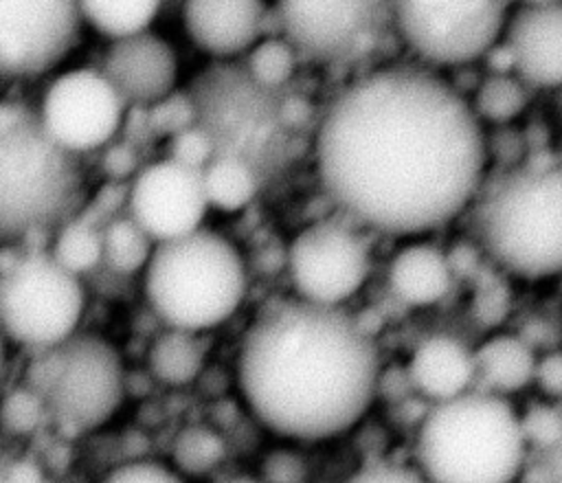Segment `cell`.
<instances>
[{"label": "cell", "instance_id": "1", "mask_svg": "<svg viewBox=\"0 0 562 483\" xmlns=\"http://www.w3.org/2000/svg\"><path fill=\"white\" fill-rule=\"evenodd\" d=\"M487 134L450 81L384 66L347 83L316 132L325 193L358 224L419 235L470 209L487 171Z\"/></svg>", "mask_w": 562, "mask_h": 483}, {"label": "cell", "instance_id": "2", "mask_svg": "<svg viewBox=\"0 0 562 483\" xmlns=\"http://www.w3.org/2000/svg\"><path fill=\"white\" fill-rule=\"evenodd\" d=\"M380 358L356 316L303 299L266 307L239 347L237 380L272 433L318 441L351 428L378 393Z\"/></svg>", "mask_w": 562, "mask_h": 483}, {"label": "cell", "instance_id": "3", "mask_svg": "<svg viewBox=\"0 0 562 483\" xmlns=\"http://www.w3.org/2000/svg\"><path fill=\"white\" fill-rule=\"evenodd\" d=\"M529 450L522 415L485 389L430 404L415 439L417 468L430 483H516Z\"/></svg>", "mask_w": 562, "mask_h": 483}, {"label": "cell", "instance_id": "4", "mask_svg": "<svg viewBox=\"0 0 562 483\" xmlns=\"http://www.w3.org/2000/svg\"><path fill=\"white\" fill-rule=\"evenodd\" d=\"M472 209L476 246L507 274L547 281L562 274V169L533 160L483 182Z\"/></svg>", "mask_w": 562, "mask_h": 483}, {"label": "cell", "instance_id": "5", "mask_svg": "<svg viewBox=\"0 0 562 483\" xmlns=\"http://www.w3.org/2000/svg\"><path fill=\"white\" fill-rule=\"evenodd\" d=\"M145 294L167 327L211 329L233 316L246 294L244 259L209 228L160 242L145 268Z\"/></svg>", "mask_w": 562, "mask_h": 483}, {"label": "cell", "instance_id": "6", "mask_svg": "<svg viewBox=\"0 0 562 483\" xmlns=\"http://www.w3.org/2000/svg\"><path fill=\"white\" fill-rule=\"evenodd\" d=\"M72 151L44 127L40 112L20 101L0 108V228L22 237L59 222L79 195Z\"/></svg>", "mask_w": 562, "mask_h": 483}, {"label": "cell", "instance_id": "7", "mask_svg": "<svg viewBox=\"0 0 562 483\" xmlns=\"http://www.w3.org/2000/svg\"><path fill=\"white\" fill-rule=\"evenodd\" d=\"M191 97L198 125L209 132L217 154L246 160L259 178L283 158L290 130L281 119L279 90L259 86L244 64L220 61L195 77Z\"/></svg>", "mask_w": 562, "mask_h": 483}, {"label": "cell", "instance_id": "8", "mask_svg": "<svg viewBox=\"0 0 562 483\" xmlns=\"http://www.w3.org/2000/svg\"><path fill=\"white\" fill-rule=\"evenodd\" d=\"M26 386L44 402L48 419L64 433L101 426L119 408L125 380L116 349L94 334H72L37 349Z\"/></svg>", "mask_w": 562, "mask_h": 483}, {"label": "cell", "instance_id": "9", "mask_svg": "<svg viewBox=\"0 0 562 483\" xmlns=\"http://www.w3.org/2000/svg\"><path fill=\"white\" fill-rule=\"evenodd\" d=\"M83 312L79 274L53 252L29 250L0 266V321L9 340L31 349L53 347L75 334Z\"/></svg>", "mask_w": 562, "mask_h": 483}, {"label": "cell", "instance_id": "10", "mask_svg": "<svg viewBox=\"0 0 562 483\" xmlns=\"http://www.w3.org/2000/svg\"><path fill=\"white\" fill-rule=\"evenodd\" d=\"M507 20V0H395L393 26L426 64L463 68L503 40Z\"/></svg>", "mask_w": 562, "mask_h": 483}, {"label": "cell", "instance_id": "11", "mask_svg": "<svg viewBox=\"0 0 562 483\" xmlns=\"http://www.w3.org/2000/svg\"><path fill=\"white\" fill-rule=\"evenodd\" d=\"M281 35L301 59L340 66L367 57L395 18V0H277Z\"/></svg>", "mask_w": 562, "mask_h": 483}, {"label": "cell", "instance_id": "12", "mask_svg": "<svg viewBox=\"0 0 562 483\" xmlns=\"http://www.w3.org/2000/svg\"><path fill=\"white\" fill-rule=\"evenodd\" d=\"M369 268L364 239L336 220L310 224L288 248V272L299 299L318 305H342L362 288Z\"/></svg>", "mask_w": 562, "mask_h": 483}, {"label": "cell", "instance_id": "13", "mask_svg": "<svg viewBox=\"0 0 562 483\" xmlns=\"http://www.w3.org/2000/svg\"><path fill=\"white\" fill-rule=\"evenodd\" d=\"M127 108L103 70L72 68L48 83L37 112L61 147L81 154L105 147L123 125Z\"/></svg>", "mask_w": 562, "mask_h": 483}, {"label": "cell", "instance_id": "14", "mask_svg": "<svg viewBox=\"0 0 562 483\" xmlns=\"http://www.w3.org/2000/svg\"><path fill=\"white\" fill-rule=\"evenodd\" d=\"M79 0H0V70L31 79L50 70L75 46Z\"/></svg>", "mask_w": 562, "mask_h": 483}, {"label": "cell", "instance_id": "15", "mask_svg": "<svg viewBox=\"0 0 562 483\" xmlns=\"http://www.w3.org/2000/svg\"><path fill=\"white\" fill-rule=\"evenodd\" d=\"M209 200L202 171L171 158L143 167L130 180V215L160 244L202 228Z\"/></svg>", "mask_w": 562, "mask_h": 483}, {"label": "cell", "instance_id": "16", "mask_svg": "<svg viewBox=\"0 0 562 483\" xmlns=\"http://www.w3.org/2000/svg\"><path fill=\"white\" fill-rule=\"evenodd\" d=\"M101 70L127 105L149 108L173 92L178 59L162 37L140 31L112 40Z\"/></svg>", "mask_w": 562, "mask_h": 483}, {"label": "cell", "instance_id": "17", "mask_svg": "<svg viewBox=\"0 0 562 483\" xmlns=\"http://www.w3.org/2000/svg\"><path fill=\"white\" fill-rule=\"evenodd\" d=\"M514 72L531 90H562V2L518 7L503 35Z\"/></svg>", "mask_w": 562, "mask_h": 483}, {"label": "cell", "instance_id": "18", "mask_svg": "<svg viewBox=\"0 0 562 483\" xmlns=\"http://www.w3.org/2000/svg\"><path fill=\"white\" fill-rule=\"evenodd\" d=\"M266 13L263 0H184L182 24L200 50L226 61L259 42Z\"/></svg>", "mask_w": 562, "mask_h": 483}, {"label": "cell", "instance_id": "19", "mask_svg": "<svg viewBox=\"0 0 562 483\" xmlns=\"http://www.w3.org/2000/svg\"><path fill=\"white\" fill-rule=\"evenodd\" d=\"M408 373L415 391L428 402H446L476 389V358L452 336H430L413 351Z\"/></svg>", "mask_w": 562, "mask_h": 483}, {"label": "cell", "instance_id": "20", "mask_svg": "<svg viewBox=\"0 0 562 483\" xmlns=\"http://www.w3.org/2000/svg\"><path fill=\"white\" fill-rule=\"evenodd\" d=\"M454 270L448 255L428 242H415L397 250L389 266L391 292L411 307L439 303L452 285Z\"/></svg>", "mask_w": 562, "mask_h": 483}, {"label": "cell", "instance_id": "21", "mask_svg": "<svg viewBox=\"0 0 562 483\" xmlns=\"http://www.w3.org/2000/svg\"><path fill=\"white\" fill-rule=\"evenodd\" d=\"M476 358V389L498 395H512L536 382L538 356L533 347L514 334H496L481 342L474 351Z\"/></svg>", "mask_w": 562, "mask_h": 483}, {"label": "cell", "instance_id": "22", "mask_svg": "<svg viewBox=\"0 0 562 483\" xmlns=\"http://www.w3.org/2000/svg\"><path fill=\"white\" fill-rule=\"evenodd\" d=\"M529 90L516 72H487L476 83L470 105L483 125L505 127L527 112Z\"/></svg>", "mask_w": 562, "mask_h": 483}, {"label": "cell", "instance_id": "23", "mask_svg": "<svg viewBox=\"0 0 562 483\" xmlns=\"http://www.w3.org/2000/svg\"><path fill=\"white\" fill-rule=\"evenodd\" d=\"M202 184L209 206L235 213L252 202L259 189V173L241 158L217 154L202 169Z\"/></svg>", "mask_w": 562, "mask_h": 483}, {"label": "cell", "instance_id": "24", "mask_svg": "<svg viewBox=\"0 0 562 483\" xmlns=\"http://www.w3.org/2000/svg\"><path fill=\"white\" fill-rule=\"evenodd\" d=\"M202 364L204 347L195 332L169 327L149 347V369L165 384L180 386L195 380Z\"/></svg>", "mask_w": 562, "mask_h": 483}, {"label": "cell", "instance_id": "25", "mask_svg": "<svg viewBox=\"0 0 562 483\" xmlns=\"http://www.w3.org/2000/svg\"><path fill=\"white\" fill-rule=\"evenodd\" d=\"M83 20L101 35L121 40L154 22L162 0H79Z\"/></svg>", "mask_w": 562, "mask_h": 483}, {"label": "cell", "instance_id": "26", "mask_svg": "<svg viewBox=\"0 0 562 483\" xmlns=\"http://www.w3.org/2000/svg\"><path fill=\"white\" fill-rule=\"evenodd\" d=\"M151 242L132 215H121L103 226V261L121 274H132L147 268L154 252Z\"/></svg>", "mask_w": 562, "mask_h": 483}, {"label": "cell", "instance_id": "27", "mask_svg": "<svg viewBox=\"0 0 562 483\" xmlns=\"http://www.w3.org/2000/svg\"><path fill=\"white\" fill-rule=\"evenodd\" d=\"M53 257L75 274H83L103 261V228L83 215L61 224L53 242Z\"/></svg>", "mask_w": 562, "mask_h": 483}, {"label": "cell", "instance_id": "28", "mask_svg": "<svg viewBox=\"0 0 562 483\" xmlns=\"http://www.w3.org/2000/svg\"><path fill=\"white\" fill-rule=\"evenodd\" d=\"M301 59L299 50L283 35L259 40L246 55L244 68L263 88L279 90L290 81Z\"/></svg>", "mask_w": 562, "mask_h": 483}, {"label": "cell", "instance_id": "29", "mask_svg": "<svg viewBox=\"0 0 562 483\" xmlns=\"http://www.w3.org/2000/svg\"><path fill=\"white\" fill-rule=\"evenodd\" d=\"M226 454L224 439L209 426H187L178 433L171 446L176 470L191 476H202L215 470Z\"/></svg>", "mask_w": 562, "mask_h": 483}, {"label": "cell", "instance_id": "30", "mask_svg": "<svg viewBox=\"0 0 562 483\" xmlns=\"http://www.w3.org/2000/svg\"><path fill=\"white\" fill-rule=\"evenodd\" d=\"M147 119L156 136H173L198 125V108L191 92H169L147 108Z\"/></svg>", "mask_w": 562, "mask_h": 483}, {"label": "cell", "instance_id": "31", "mask_svg": "<svg viewBox=\"0 0 562 483\" xmlns=\"http://www.w3.org/2000/svg\"><path fill=\"white\" fill-rule=\"evenodd\" d=\"M48 417V411L42 397L31 386H20L7 393L2 406V426L11 435L33 433L42 419Z\"/></svg>", "mask_w": 562, "mask_h": 483}, {"label": "cell", "instance_id": "32", "mask_svg": "<svg viewBox=\"0 0 562 483\" xmlns=\"http://www.w3.org/2000/svg\"><path fill=\"white\" fill-rule=\"evenodd\" d=\"M215 156H217L215 143L209 136V132L202 130L200 125L187 127L167 138V158L189 169L202 171Z\"/></svg>", "mask_w": 562, "mask_h": 483}, {"label": "cell", "instance_id": "33", "mask_svg": "<svg viewBox=\"0 0 562 483\" xmlns=\"http://www.w3.org/2000/svg\"><path fill=\"white\" fill-rule=\"evenodd\" d=\"M522 430L531 450H544L562 435V411L540 404L522 415Z\"/></svg>", "mask_w": 562, "mask_h": 483}, {"label": "cell", "instance_id": "34", "mask_svg": "<svg viewBox=\"0 0 562 483\" xmlns=\"http://www.w3.org/2000/svg\"><path fill=\"white\" fill-rule=\"evenodd\" d=\"M130 206V184L127 182H119V180H110L108 184H103L97 195L88 202V206L83 209V217L97 226H105L108 222L121 217V209Z\"/></svg>", "mask_w": 562, "mask_h": 483}, {"label": "cell", "instance_id": "35", "mask_svg": "<svg viewBox=\"0 0 562 483\" xmlns=\"http://www.w3.org/2000/svg\"><path fill=\"white\" fill-rule=\"evenodd\" d=\"M347 483H430L422 470L415 465H404L395 461H367L358 468Z\"/></svg>", "mask_w": 562, "mask_h": 483}, {"label": "cell", "instance_id": "36", "mask_svg": "<svg viewBox=\"0 0 562 483\" xmlns=\"http://www.w3.org/2000/svg\"><path fill=\"white\" fill-rule=\"evenodd\" d=\"M263 483H305L307 465L303 457L288 448H277L266 454L261 461V476Z\"/></svg>", "mask_w": 562, "mask_h": 483}, {"label": "cell", "instance_id": "37", "mask_svg": "<svg viewBox=\"0 0 562 483\" xmlns=\"http://www.w3.org/2000/svg\"><path fill=\"white\" fill-rule=\"evenodd\" d=\"M103 483H182L180 474L158 461H130L114 468Z\"/></svg>", "mask_w": 562, "mask_h": 483}, {"label": "cell", "instance_id": "38", "mask_svg": "<svg viewBox=\"0 0 562 483\" xmlns=\"http://www.w3.org/2000/svg\"><path fill=\"white\" fill-rule=\"evenodd\" d=\"M525 483H562V435L544 450L536 452V459L527 461L522 472Z\"/></svg>", "mask_w": 562, "mask_h": 483}, {"label": "cell", "instance_id": "39", "mask_svg": "<svg viewBox=\"0 0 562 483\" xmlns=\"http://www.w3.org/2000/svg\"><path fill=\"white\" fill-rule=\"evenodd\" d=\"M136 167H138V160L130 141L108 145L101 156V169L110 180L127 182L138 173Z\"/></svg>", "mask_w": 562, "mask_h": 483}, {"label": "cell", "instance_id": "40", "mask_svg": "<svg viewBox=\"0 0 562 483\" xmlns=\"http://www.w3.org/2000/svg\"><path fill=\"white\" fill-rule=\"evenodd\" d=\"M413 391H415V386H413L408 367H391L386 371V375L380 373V378H378V393L389 397L393 404H400L402 400L411 397Z\"/></svg>", "mask_w": 562, "mask_h": 483}, {"label": "cell", "instance_id": "41", "mask_svg": "<svg viewBox=\"0 0 562 483\" xmlns=\"http://www.w3.org/2000/svg\"><path fill=\"white\" fill-rule=\"evenodd\" d=\"M536 382L549 395H562V353H553L538 362Z\"/></svg>", "mask_w": 562, "mask_h": 483}, {"label": "cell", "instance_id": "42", "mask_svg": "<svg viewBox=\"0 0 562 483\" xmlns=\"http://www.w3.org/2000/svg\"><path fill=\"white\" fill-rule=\"evenodd\" d=\"M281 119H283V123H285V127L290 132L301 130V127H305L310 123L312 108L301 97H283V101H281Z\"/></svg>", "mask_w": 562, "mask_h": 483}, {"label": "cell", "instance_id": "43", "mask_svg": "<svg viewBox=\"0 0 562 483\" xmlns=\"http://www.w3.org/2000/svg\"><path fill=\"white\" fill-rule=\"evenodd\" d=\"M2 483H44L37 470L29 463H13L2 468Z\"/></svg>", "mask_w": 562, "mask_h": 483}, {"label": "cell", "instance_id": "44", "mask_svg": "<svg viewBox=\"0 0 562 483\" xmlns=\"http://www.w3.org/2000/svg\"><path fill=\"white\" fill-rule=\"evenodd\" d=\"M224 483H263V481H261V479H255V476L237 474V476H231V479H226Z\"/></svg>", "mask_w": 562, "mask_h": 483}, {"label": "cell", "instance_id": "45", "mask_svg": "<svg viewBox=\"0 0 562 483\" xmlns=\"http://www.w3.org/2000/svg\"><path fill=\"white\" fill-rule=\"evenodd\" d=\"M520 7H540V4H555L562 0H518Z\"/></svg>", "mask_w": 562, "mask_h": 483}, {"label": "cell", "instance_id": "46", "mask_svg": "<svg viewBox=\"0 0 562 483\" xmlns=\"http://www.w3.org/2000/svg\"><path fill=\"white\" fill-rule=\"evenodd\" d=\"M558 167L562 169V147H560V154H558Z\"/></svg>", "mask_w": 562, "mask_h": 483}, {"label": "cell", "instance_id": "47", "mask_svg": "<svg viewBox=\"0 0 562 483\" xmlns=\"http://www.w3.org/2000/svg\"><path fill=\"white\" fill-rule=\"evenodd\" d=\"M417 2H428L430 4V2H443V0H417Z\"/></svg>", "mask_w": 562, "mask_h": 483}]
</instances>
